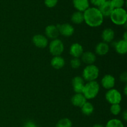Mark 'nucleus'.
Listing matches in <instances>:
<instances>
[{
  "instance_id": "obj_1",
  "label": "nucleus",
  "mask_w": 127,
  "mask_h": 127,
  "mask_svg": "<svg viewBox=\"0 0 127 127\" xmlns=\"http://www.w3.org/2000/svg\"><path fill=\"white\" fill-rule=\"evenodd\" d=\"M83 15L84 21L89 27H99L104 22V16L97 7H89L83 12Z\"/></svg>"
},
{
  "instance_id": "obj_2",
  "label": "nucleus",
  "mask_w": 127,
  "mask_h": 127,
  "mask_svg": "<svg viewBox=\"0 0 127 127\" xmlns=\"http://www.w3.org/2000/svg\"><path fill=\"white\" fill-rule=\"evenodd\" d=\"M100 86L96 81L88 82L84 84L82 94L84 95L86 100L94 99L99 94Z\"/></svg>"
},
{
  "instance_id": "obj_3",
  "label": "nucleus",
  "mask_w": 127,
  "mask_h": 127,
  "mask_svg": "<svg viewBox=\"0 0 127 127\" xmlns=\"http://www.w3.org/2000/svg\"><path fill=\"white\" fill-rule=\"evenodd\" d=\"M112 22L117 26H124L127 21V12L124 8L114 9L110 16Z\"/></svg>"
},
{
  "instance_id": "obj_4",
  "label": "nucleus",
  "mask_w": 127,
  "mask_h": 127,
  "mask_svg": "<svg viewBox=\"0 0 127 127\" xmlns=\"http://www.w3.org/2000/svg\"><path fill=\"white\" fill-rule=\"evenodd\" d=\"M99 75V69L94 64H89L84 68L82 74V78L84 81L89 82L95 81Z\"/></svg>"
},
{
  "instance_id": "obj_5",
  "label": "nucleus",
  "mask_w": 127,
  "mask_h": 127,
  "mask_svg": "<svg viewBox=\"0 0 127 127\" xmlns=\"http://www.w3.org/2000/svg\"><path fill=\"white\" fill-rule=\"evenodd\" d=\"M64 47L63 42L61 40L56 38L52 40L49 44L50 53L53 56H61L64 52Z\"/></svg>"
},
{
  "instance_id": "obj_6",
  "label": "nucleus",
  "mask_w": 127,
  "mask_h": 127,
  "mask_svg": "<svg viewBox=\"0 0 127 127\" xmlns=\"http://www.w3.org/2000/svg\"><path fill=\"white\" fill-rule=\"evenodd\" d=\"M105 99L107 101L110 103L111 105L112 104H119L122 101V97L120 92L117 89H109L105 93Z\"/></svg>"
},
{
  "instance_id": "obj_7",
  "label": "nucleus",
  "mask_w": 127,
  "mask_h": 127,
  "mask_svg": "<svg viewBox=\"0 0 127 127\" xmlns=\"http://www.w3.org/2000/svg\"><path fill=\"white\" fill-rule=\"evenodd\" d=\"M59 31L60 34L64 37H70L73 35L74 32V29L71 24L68 23H64L63 24H58L57 26Z\"/></svg>"
},
{
  "instance_id": "obj_8",
  "label": "nucleus",
  "mask_w": 127,
  "mask_h": 127,
  "mask_svg": "<svg viewBox=\"0 0 127 127\" xmlns=\"http://www.w3.org/2000/svg\"><path fill=\"white\" fill-rule=\"evenodd\" d=\"M32 42L35 46L40 48H46L48 44L47 37L41 34L35 35L32 38Z\"/></svg>"
},
{
  "instance_id": "obj_9",
  "label": "nucleus",
  "mask_w": 127,
  "mask_h": 127,
  "mask_svg": "<svg viewBox=\"0 0 127 127\" xmlns=\"http://www.w3.org/2000/svg\"><path fill=\"white\" fill-rule=\"evenodd\" d=\"M101 84L103 88L107 90H109L115 86V78L111 74H105L101 80Z\"/></svg>"
},
{
  "instance_id": "obj_10",
  "label": "nucleus",
  "mask_w": 127,
  "mask_h": 127,
  "mask_svg": "<svg viewBox=\"0 0 127 127\" xmlns=\"http://www.w3.org/2000/svg\"><path fill=\"white\" fill-rule=\"evenodd\" d=\"M84 84V80L82 77L75 76L72 79V86L76 93H83Z\"/></svg>"
},
{
  "instance_id": "obj_11",
  "label": "nucleus",
  "mask_w": 127,
  "mask_h": 127,
  "mask_svg": "<svg viewBox=\"0 0 127 127\" xmlns=\"http://www.w3.org/2000/svg\"><path fill=\"white\" fill-rule=\"evenodd\" d=\"M84 52L83 46L78 43H74L71 45L69 48V53L74 58H78L81 57Z\"/></svg>"
},
{
  "instance_id": "obj_12",
  "label": "nucleus",
  "mask_w": 127,
  "mask_h": 127,
  "mask_svg": "<svg viewBox=\"0 0 127 127\" xmlns=\"http://www.w3.org/2000/svg\"><path fill=\"white\" fill-rule=\"evenodd\" d=\"M98 9L104 17H110L113 10L114 9L110 1H106L101 6H99Z\"/></svg>"
},
{
  "instance_id": "obj_13",
  "label": "nucleus",
  "mask_w": 127,
  "mask_h": 127,
  "mask_svg": "<svg viewBox=\"0 0 127 127\" xmlns=\"http://www.w3.org/2000/svg\"><path fill=\"white\" fill-rule=\"evenodd\" d=\"M45 32L46 36L48 38L52 40L57 38L60 35L58 28H57V26H55V25H49V26H47Z\"/></svg>"
},
{
  "instance_id": "obj_14",
  "label": "nucleus",
  "mask_w": 127,
  "mask_h": 127,
  "mask_svg": "<svg viewBox=\"0 0 127 127\" xmlns=\"http://www.w3.org/2000/svg\"><path fill=\"white\" fill-rule=\"evenodd\" d=\"M73 4L77 11L84 12L89 7V0H73Z\"/></svg>"
},
{
  "instance_id": "obj_15",
  "label": "nucleus",
  "mask_w": 127,
  "mask_h": 127,
  "mask_svg": "<svg viewBox=\"0 0 127 127\" xmlns=\"http://www.w3.org/2000/svg\"><path fill=\"white\" fill-rule=\"evenodd\" d=\"M71 101L74 106L81 107L86 102L87 100L82 93H76L71 97Z\"/></svg>"
},
{
  "instance_id": "obj_16",
  "label": "nucleus",
  "mask_w": 127,
  "mask_h": 127,
  "mask_svg": "<svg viewBox=\"0 0 127 127\" xmlns=\"http://www.w3.org/2000/svg\"><path fill=\"white\" fill-rule=\"evenodd\" d=\"M114 47L115 51L120 55H125L127 52V41L120 40L114 43Z\"/></svg>"
},
{
  "instance_id": "obj_17",
  "label": "nucleus",
  "mask_w": 127,
  "mask_h": 127,
  "mask_svg": "<svg viewBox=\"0 0 127 127\" xmlns=\"http://www.w3.org/2000/svg\"><path fill=\"white\" fill-rule=\"evenodd\" d=\"M115 37V32L111 28H106L102 32V38L105 43H110Z\"/></svg>"
},
{
  "instance_id": "obj_18",
  "label": "nucleus",
  "mask_w": 127,
  "mask_h": 127,
  "mask_svg": "<svg viewBox=\"0 0 127 127\" xmlns=\"http://www.w3.org/2000/svg\"><path fill=\"white\" fill-rule=\"evenodd\" d=\"M81 60L88 65L93 64L96 60V56L92 52H83L81 55Z\"/></svg>"
},
{
  "instance_id": "obj_19",
  "label": "nucleus",
  "mask_w": 127,
  "mask_h": 127,
  "mask_svg": "<svg viewBox=\"0 0 127 127\" xmlns=\"http://www.w3.org/2000/svg\"><path fill=\"white\" fill-rule=\"evenodd\" d=\"M109 45L108 43H105L104 42H99L97 43L95 47V51L96 54L99 56H104L108 53L109 52Z\"/></svg>"
},
{
  "instance_id": "obj_20",
  "label": "nucleus",
  "mask_w": 127,
  "mask_h": 127,
  "mask_svg": "<svg viewBox=\"0 0 127 127\" xmlns=\"http://www.w3.org/2000/svg\"><path fill=\"white\" fill-rule=\"evenodd\" d=\"M65 64L64 59L61 56H55L51 60V65L56 69H60Z\"/></svg>"
},
{
  "instance_id": "obj_21",
  "label": "nucleus",
  "mask_w": 127,
  "mask_h": 127,
  "mask_svg": "<svg viewBox=\"0 0 127 127\" xmlns=\"http://www.w3.org/2000/svg\"><path fill=\"white\" fill-rule=\"evenodd\" d=\"M71 21L75 24H81L84 22V15L83 12L79 11H76L72 14Z\"/></svg>"
},
{
  "instance_id": "obj_22",
  "label": "nucleus",
  "mask_w": 127,
  "mask_h": 127,
  "mask_svg": "<svg viewBox=\"0 0 127 127\" xmlns=\"http://www.w3.org/2000/svg\"><path fill=\"white\" fill-rule=\"evenodd\" d=\"M81 112L84 115L89 116L91 115L93 113L94 110V105L89 102H86L83 106L81 107Z\"/></svg>"
},
{
  "instance_id": "obj_23",
  "label": "nucleus",
  "mask_w": 127,
  "mask_h": 127,
  "mask_svg": "<svg viewBox=\"0 0 127 127\" xmlns=\"http://www.w3.org/2000/svg\"><path fill=\"white\" fill-rule=\"evenodd\" d=\"M105 127H124V125L119 119H113L107 122Z\"/></svg>"
},
{
  "instance_id": "obj_24",
  "label": "nucleus",
  "mask_w": 127,
  "mask_h": 127,
  "mask_svg": "<svg viewBox=\"0 0 127 127\" xmlns=\"http://www.w3.org/2000/svg\"><path fill=\"white\" fill-rule=\"evenodd\" d=\"M73 124L71 120L68 118L62 119L57 122L55 127H72Z\"/></svg>"
},
{
  "instance_id": "obj_25",
  "label": "nucleus",
  "mask_w": 127,
  "mask_h": 127,
  "mask_svg": "<svg viewBox=\"0 0 127 127\" xmlns=\"http://www.w3.org/2000/svg\"><path fill=\"white\" fill-rule=\"evenodd\" d=\"M110 110L112 115H118L121 112V106L120 104H112L110 107Z\"/></svg>"
},
{
  "instance_id": "obj_26",
  "label": "nucleus",
  "mask_w": 127,
  "mask_h": 127,
  "mask_svg": "<svg viewBox=\"0 0 127 127\" xmlns=\"http://www.w3.org/2000/svg\"><path fill=\"white\" fill-rule=\"evenodd\" d=\"M110 2L114 9L123 8L125 5V0H111Z\"/></svg>"
},
{
  "instance_id": "obj_27",
  "label": "nucleus",
  "mask_w": 127,
  "mask_h": 127,
  "mask_svg": "<svg viewBox=\"0 0 127 127\" xmlns=\"http://www.w3.org/2000/svg\"><path fill=\"white\" fill-rule=\"evenodd\" d=\"M70 65L73 69H78L81 65V62L78 58H73L70 61Z\"/></svg>"
},
{
  "instance_id": "obj_28",
  "label": "nucleus",
  "mask_w": 127,
  "mask_h": 127,
  "mask_svg": "<svg viewBox=\"0 0 127 127\" xmlns=\"http://www.w3.org/2000/svg\"><path fill=\"white\" fill-rule=\"evenodd\" d=\"M58 0H44L45 5L48 8H52L56 6Z\"/></svg>"
},
{
  "instance_id": "obj_29",
  "label": "nucleus",
  "mask_w": 127,
  "mask_h": 127,
  "mask_svg": "<svg viewBox=\"0 0 127 127\" xmlns=\"http://www.w3.org/2000/svg\"><path fill=\"white\" fill-rule=\"evenodd\" d=\"M106 1L107 0H90L92 4H93L95 7H97V8Z\"/></svg>"
},
{
  "instance_id": "obj_30",
  "label": "nucleus",
  "mask_w": 127,
  "mask_h": 127,
  "mask_svg": "<svg viewBox=\"0 0 127 127\" xmlns=\"http://www.w3.org/2000/svg\"><path fill=\"white\" fill-rule=\"evenodd\" d=\"M120 79L121 81L124 82V83H127V74L126 72L122 73L121 75L120 76Z\"/></svg>"
},
{
  "instance_id": "obj_31",
  "label": "nucleus",
  "mask_w": 127,
  "mask_h": 127,
  "mask_svg": "<svg viewBox=\"0 0 127 127\" xmlns=\"http://www.w3.org/2000/svg\"><path fill=\"white\" fill-rule=\"evenodd\" d=\"M24 127H39L35 124V123H33L32 121H28L25 124Z\"/></svg>"
},
{
  "instance_id": "obj_32",
  "label": "nucleus",
  "mask_w": 127,
  "mask_h": 127,
  "mask_svg": "<svg viewBox=\"0 0 127 127\" xmlns=\"http://www.w3.org/2000/svg\"><path fill=\"white\" fill-rule=\"evenodd\" d=\"M122 117H123V118H124V120H125V121H127V110H125V111L123 112Z\"/></svg>"
},
{
  "instance_id": "obj_33",
  "label": "nucleus",
  "mask_w": 127,
  "mask_h": 127,
  "mask_svg": "<svg viewBox=\"0 0 127 127\" xmlns=\"http://www.w3.org/2000/svg\"><path fill=\"white\" fill-rule=\"evenodd\" d=\"M93 127H105L104 126V125H101V124H95V125H94V126Z\"/></svg>"
},
{
  "instance_id": "obj_34",
  "label": "nucleus",
  "mask_w": 127,
  "mask_h": 127,
  "mask_svg": "<svg viewBox=\"0 0 127 127\" xmlns=\"http://www.w3.org/2000/svg\"><path fill=\"white\" fill-rule=\"evenodd\" d=\"M127 86L126 84L125 86V88H124V94H125V95H127Z\"/></svg>"
},
{
  "instance_id": "obj_35",
  "label": "nucleus",
  "mask_w": 127,
  "mask_h": 127,
  "mask_svg": "<svg viewBox=\"0 0 127 127\" xmlns=\"http://www.w3.org/2000/svg\"><path fill=\"white\" fill-rule=\"evenodd\" d=\"M127 32H125V33H124V39L123 40H125V41H127Z\"/></svg>"
},
{
  "instance_id": "obj_36",
  "label": "nucleus",
  "mask_w": 127,
  "mask_h": 127,
  "mask_svg": "<svg viewBox=\"0 0 127 127\" xmlns=\"http://www.w3.org/2000/svg\"><path fill=\"white\" fill-rule=\"evenodd\" d=\"M107 1H111V0H107Z\"/></svg>"
}]
</instances>
